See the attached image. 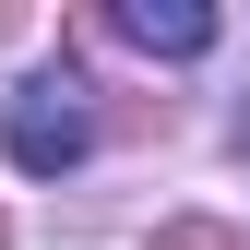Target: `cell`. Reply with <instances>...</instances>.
<instances>
[{"mask_svg":"<svg viewBox=\"0 0 250 250\" xmlns=\"http://www.w3.org/2000/svg\"><path fill=\"white\" fill-rule=\"evenodd\" d=\"M0 131H12L24 179H60V167H83L96 119H83V83H12V96H0Z\"/></svg>","mask_w":250,"mask_h":250,"instance_id":"obj_1","label":"cell"},{"mask_svg":"<svg viewBox=\"0 0 250 250\" xmlns=\"http://www.w3.org/2000/svg\"><path fill=\"white\" fill-rule=\"evenodd\" d=\"M119 36L155 48V60H203V48H214V12H191V0H131V12H119Z\"/></svg>","mask_w":250,"mask_h":250,"instance_id":"obj_2","label":"cell"},{"mask_svg":"<svg viewBox=\"0 0 250 250\" xmlns=\"http://www.w3.org/2000/svg\"><path fill=\"white\" fill-rule=\"evenodd\" d=\"M238 143H250V119H238Z\"/></svg>","mask_w":250,"mask_h":250,"instance_id":"obj_3","label":"cell"}]
</instances>
